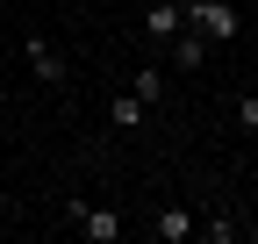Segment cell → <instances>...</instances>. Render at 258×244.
Listing matches in <instances>:
<instances>
[{
    "label": "cell",
    "mask_w": 258,
    "mask_h": 244,
    "mask_svg": "<svg viewBox=\"0 0 258 244\" xmlns=\"http://www.w3.org/2000/svg\"><path fill=\"white\" fill-rule=\"evenodd\" d=\"M64 223H72L86 244H115V237L129 230V216H122L115 201H64Z\"/></svg>",
    "instance_id": "obj_1"
},
{
    "label": "cell",
    "mask_w": 258,
    "mask_h": 244,
    "mask_svg": "<svg viewBox=\"0 0 258 244\" xmlns=\"http://www.w3.org/2000/svg\"><path fill=\"white\" fill-rule=\"evenodd\" d=\"M186 29L208 36V43H230L237 36V8L230 0H186Z\"/></svg>",
    "instance_id": "obj_2"
},
{
    "label": "cell",
    "mask_w": 258,
    "mask_h": 244,
    "mask_svg": "<svg viewBox=\"0 0 258 244\" xmlns=\"http://www.w3.org/2000/svg\"><path fill=\"white\" fill-rule=\"evenodd\" d=\"M179 22H186V0H151L144 8V43H172Z\"/></svg>",
    "instance_id": "obj_3"
},
{
    "label": "cell",
    "mask_w": 258,
    "mask_h": 244,
    "mask_svg": "<svg viewBox=\"0 0 258 244\" xmlns=\"http://www.w3.org/2000/svg\"><path fill=\"white\" fill-rule=\"evenodd\" d=\"M151 237H158V244H186V237H201V223L172 201V208H158V216H151Z\"/></svg>",
    "instance_id": "obj_4"
},
{
    "label": "cell",
    "mask_w": 258,
    "mask_h": 244,
    "mask_svg": "<svg viewBox=\"0 0 258 244\" xmlns=\"http://www.w3.org/2000/svg\"><path fill=\"white\" fill-rule=\"evenodd\" d=\"M22 50H29V72H36L43 86H64V57H57V43H50V36H29Z\"/></svg>",
    "instance_id": "obj_5"
},
{
    "label": "cell",
    "mask_w": 258,
    "mask_h": 244,
    "mask_svg": "<svg viewBox=\"0 0 258 244\" xmlns=\"http://www.w3.org/2000/svg\"><path fill=\"white\" fill-rule=\"evenodd\" d=\"M165 50H172V65H186V72H201V65H208V50H215V43H208V36H194V29L179 22V36H172Z\"/></svg>",
    "instance_id": "obj_6"
},
{
    "label": "cell",
    "mask_w": 258,
    "mask_h": 244,
    "mask_svg": "<svg viewBox=\"0 0 258 244\" xmlns=\"http://www.w3.org/2000/svg\"><path fill=\"white\" fill-rule=\"evenodd\" d=\"M144 115H151V108H144L137 94H115V101H108V122H115V130H144Z\"/></svg>",
    "instance_id": "obj_7"
},
{
    "label": "cell",
    "mask_w": 258,
    "mask_h": 244,
    "mask_svg": "<svg viewBox=\"0 0 258 244\" xmlns=\"http://www.w3.org/2000/svg\"><path fill=\"white\" fill-rule=\"evenodd\" d=\"M129 94H137L144 108H151V101H165V72H158V65H137V79H129Z\"/></svg>",
    "instance_id": "obj_8"
},
{
    "label": "cell",
    "mask_w": 258,
    "mask_h": 244,
    "mask_svg": "<svg viewBox=\"0 0 258 244\" xmlns=\"http://www.w3.org/2000/svg\"><path fill=\"white\" fill-rule=\"evenodd\" d=\"M237 122H244V137H258V94H244V101H237Z\"/></svg>",
    "instance_id": "obj_9"
},
{
    "label": "cell",
    "mask_w": 258,
    "mask_h": 244,
    "mask_svg": "<svg viewBox=\"0 0 258 244\" xmlns=\"http://www.w3.org/2000/svg\"><path fill=\"white\" fill-rule=\"evenodd\" d=\"M244 237H251V244H258V216H251V223H244Z\"/></svg>",
    "instance_id": "obj_10"
}]
</instances>
